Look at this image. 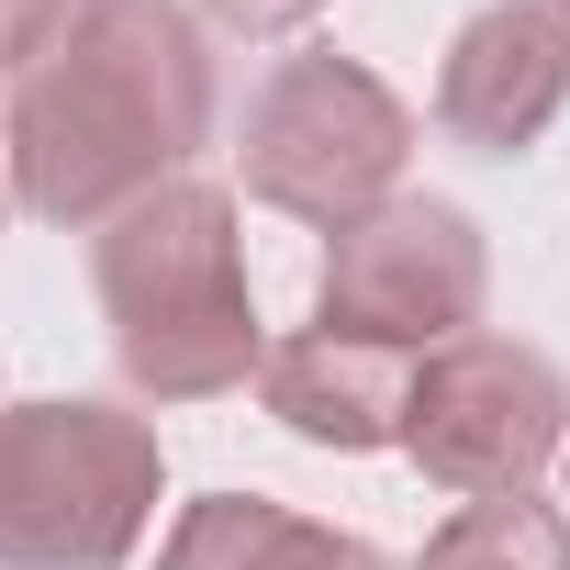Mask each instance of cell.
<instances>
[{"instance_id": "3957f363", "label": "cell", "mask_w": 570, "mask_h": 570, "mask_svg": "<svg viewBox=\"0 0 570 570\" xmlns=\"http://www.w3.org/2000/svg\"><path fill=\"white\" fill-rule=\"evenodd\" d=\"M157 425L90 392L0 403V570H124L157 525Z\"/></svg>"}, {"instance_id": "6da1fadb", "label": "cell", "mask_w": 570, "mask_h": 570, "mask_svg": "<svg viewBox=\"0 0 570 570\" xmlns=\"http://www.w3.org/2000/svg\"><path fill=\"white\" fill-rule=\"evenodd\" d=\"M213 35L179 0H79L0 68V179L35 224L101 235L213 146Z\"/></svg>"}, {"instance_id": "52a82bcc", "label": "cell", "mask_w": 570, "mask_h": 570, "mask_svg": "<svg viewBox=\"0 0 570 570\" xmlns=\"http://www.w3.org/2000/svg\"><path fill=\"white\" fill-rule=\"evenodd\" d=\"M559 101H570V35L537 0H481L436 57V135H459L481 157L537 146L559 124Z\"/></svg>"}, {"instance_id": "9c48e42d", "label": "cell", "mask_w": 570, "mask_h": 570, "mask_svg": "<svg viewBox=\"0 0 570 570\" xmlns=\"http://www.w3.org/2000/svg\"><path fill=\"white\" fill-rule=\"evenodd\" d=\"M157 570H392V559L347 525H314L292 503H268V492H202L157 537Z\"/></svg>"}, {"instance_id": "7a4b0ae2", "label": "cell", "mask_w": 570, "mask_h": 570, "mask_svg": "<svg viewBox=\"0 0 570 570\" xmlns=\"http://www.w3.org/2000/svg\"><path fill=\"white\" fill-rule=\"evenodd\" d=\"M101 336L135 403H224L257 381V292H246V213L213 179H168L90 235Z\"/></svg>"}, {"instance_id": "8fae6325", "label": "cell", "mask_w": 570, "mask_h": 570, "mask_svg": "<svg viewBox=\"0 0 570 570\" xmlns=\"http://www.w3.org/2000/svg\"><path fill=\"white\" fill-rule=\"evenodd\" d=\"M202 23H224V35H303L325 0H190Z\"/></svg>"}, {"instance_id": "7c38bea8", "label": "cell", "mask_w": 570, "mask_h": 570, "mask_svg": "<svg viewBox=\"0 0 570 570\" xmlns=\"http://www.w3.org/2000/svg\"><path fill=\"white\" fill-rule=\"evenodd\" d=\"M537 12H548V23H559V35H570V0H537Z\"/></svg>"}, {"instance_id": "277c9868", "label": "cell", "mask_w": 570, "mask_h": 570, "mask_svg": "<svg viewBox=\"0 0 570 570\" xmlns=\"http://www.w3.org/2000/svg\"><path fill=\"white\" fill-rule=\"evenodd\" d=\"M403 157H414V112L381 68L336 57V46H303V57H279L246 101V135H235V179L246 202L268 213H292L314 235L358 224L370 202L403 190Z\"/></svg>"}, {"instance_id": "5bb4252c", "label": "cell", "mask_w": 570, "mask_h": 570, "mask_svg": "<svg viewBox=\"0 0 570 570\" xmlns=\"http://www.w3.org/2000/svg\"><path fill=\"white\" fill-rule=\"evenodd\" d=\"M559 470H570V436H559Z\"/></svg>"}, {"instance_id": "ba28073f", "label": "cell", "mask_w": 570, "mask_h": 570, "mask_svg": "<svg viewBox=\"0 0 570 570\" xmlns=\"http://www.w3.org/2000/svg\"><path fill=\"white\" fill-rule=\"evenodd\" d=\"M257 403H268L279 425H292L303 448H347V459H358V448H403L414 358L303 325V336H279V347L257 358Z\"/></svg>"}, {"instance_id": "30bf717a", "label": "cell", "mask_w": 570, "mask_h": 570, "mask_svg": "<svg viewBox=\"0 0 570 570\" xmlns=\"http://www.w3.org/2000/svg\"><path fill=\"white\" fill-rule=\"evenodd\" d=\"M414 570H570V514L537 503V492H492V503H459Z\"/></svg>"}, {"instance_id": "4fadbf2b", "label": "cell", "mask_w": 570, "mask_h": 570, "mask_svg": "<svg viewBox=\"0 0 570 570\" xmlns=\"http://www.w3.org/2000/svg\"><path fill=\"white\" fill-rule=\"evenodd\" d=\"M0 213H12V179H0Z\"/></svg>"}, {"instance_id": "5b68a950", "label": "cell", "mask_w": 570, "mask_h": 570, "mask_svg": "<svg viewBox=\"0 0 570 570\" xmlns=\"http://www.w3.org/2000/svg\"><path fill=\"white\" fill-rule=\"evenodd\" d=\"M481 303H492V246L436 190H392V202H370L358 224L325 235V279H314L325 336L425 358L448 336H481Z\"/></svg>"}, {"instance_id": "8992f818", "label": "cell", "mask_w": 570, "mask_h": 570, "mask_svg": "<svg viewBox=\"0 0 570 570\" xmlns=\"http://www.w3.org/2000/svg\"><path fill=\"white\" fill-rule=\"evenodd\" d=\"M570 436V381L514 347V336H448L414 358V403H403V459L459 492V503H492V492H525Z\"/></svg>"}]
</instances>
